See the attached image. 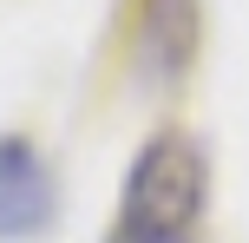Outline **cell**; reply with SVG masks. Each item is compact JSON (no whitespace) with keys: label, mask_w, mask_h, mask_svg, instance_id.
<instances>
[{"label":"cell","mask_w":249,"mask_h":243,"mask_svg":"<svg viewBox=\"0 0 249 243\" xmlns=\"http://www.w3.org/2000/svg\"><path fill=\"white\" fill-rule=\"evenodd\" d=\"M53 171L46 158L33 151L26 138H0V237L20 243V237H39L53 217Z\"/></svg>","instance_id":"obj_2"},{"label":"cell","mask_w":249,"mask_h":243,"mask_svg":"<svg viewBox=\"0 0 249 243\" xmlns=\"http://www.w3.org/2000/svg\"><path fill=\"white\" fill-rule=\"evenodd\" d=\"M210 204V158L197 138L184 131H158L144 138V151L131 158V178H124V243H177Z\"/></svg>","instance_id":"obj_1"}]
</instances>
